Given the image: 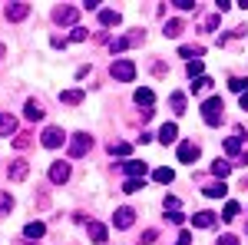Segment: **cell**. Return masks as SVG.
<instances>
[{"label":"cell","instance_id":"6da1fadb","mask_svg":"<svg viewBox=\"0 0 248 245\" xmlns=\"http://www.w3.org/2000/svg\"><path fill=\"white\" fill-rule=\"evenodd\" d=\"M222 113H225L222 96H209V99L202 103V119H205L209 126H218V123H222Z\"/></svg>","mask_w":248,"mask_h":245},{"label":"cell","instance_id":"7a4b0ae2","mask_svg":"<svg viewBox=\"0 0 248 245\" xmlns=\"http://www.w3.org/2000/svg\"><path fill=\"white\" fill-rule=\"evenodd\" d=\"M109 73H113V80H119V83H133L136 80V63L133 60H116L113 66H109Z\"/></svg>","mask_w":248,"mask_h":245},{"label":"cell","instance_id":"3957f363","mask_svg":"<svg viewBox=\"0 0 248 245\" xmlns=\"http://www.w3.org/2000/svg\"><path fill=\"white\" fill-rule=\"evenodd\" d=\"M93 146V139H90V132H77V136H70V156L79 159V156H86Z\"/></svg>","mask_w":248,"mask_h":245},{"label":"cell","instance_id":"277c9868","mask_svg":"<svg viewBox=\"0 0 248 245\" xmlns=\"http://www.w3.org/2000/svg\"><path fill=\"white\" fill-rule=\"evenodd\" d=\"M63 143H66V136H63V130H60V126L43 130V146H46V149H60Z\"/></svg>","mask_w":248,"mask_h":245},{"label":"cell","instance_id":"5b68a950","mask_svg":"<svg viewBox=\"0 0 248 245\" xmlns=\"http://www.w3.org/2000/svg\"><path fill=\"white\" fill-rule=\"evenodd\" d=\"M3 14H7V20H10V23L27 20V17H30V3H7V10H3Z\"/></svg>","mask_w":248,"mask_h":245},{"label":"cell","instance_id":"8992f818","mask_svg":"<svg viewBox=\"0 0 248 245\" xmlns=\"http://www.w3.org/2000/svg\"><path fill=\"white\" fill-rule=\"evenodd\" d=\"M70 179V163H50V182L63 186Z\"/></svg>","mask_w":248,"mask_h":245},{"label":"cell","instance_id":"52a82bcc","mask_svg":"<svg viewBox=\"0 0 248 245\" xmlns=\"http://www.w3.org/2000/svg\"><path fill=\"white\" fill-rule=\"evenodd\" d=\"M27 176H30V163H27V159H14V163H10V179H14V182H23Z\"/></svg>","mask_w":248,"mask_h":245},{"label":"cell","instance_id":"ba28073f","mask_svg":"<svg viewBox=\"0 0 248 245\" xmlns=\"http://www.w3.org/2000/svg\"><path fill=\"white\" fill-rule=\"evenodd\" d=\"M136 43H142V33H136V37H116L113 43H109V50H113V53H123V50H129Z\"/></svg>","mask_w":248,"mask_h":245},{"label":"cell","instance_id":"9c48e42d","mask_svg":"<svg viewBox=\"0 0 248 245\" xmlns=\"http://www.w3.org/2000/svg\"><path fill=\"white\" fill-rule=\"evenodd\" d=\"M133 219H136V212H133V209H126V206H123V209H116L113 226H116V229H129V226H133Z\"/></svg>","mask_w":248,"mask_h":245},{"label":"cell","instance_id":"30bf717a","mask_svg":"<svg viewBox=\"0 0 248 245\" xmlns=\"http://www.w3.org/2000/svg\"><path fill=\"white\" fill-rule=\"evenodd\" d=\"M77 17H79L77 7H57V10H53V20H57V23H77Z\"/></svg>","mask_w":248,"mask_h":245},{"label":"cell","instance_id":"8fae6325","mask_svg":"<svg viewBox=\"0 0 248 245\" xmlns=\"http://www.w3.org/2000/svg\"><path fill=\"white\" fill-rule=\"evenodd\" d=\"M199 159V146L195 143H179V163H195Z\"/></svg>","mask_w":248,"mask_h":245},{"label":"cell","instance_id":"7c38bea8","mask_svg":"<svg viewBox=\"0 0 248 245\" xmlns=\"http://www.w3.org/2000/svg\"><path fill=\"white\" fill-rule=\"evenodd\" d=\"M123 169L129 172V179H146V172H149V166H146V163H139V159H129V163H126Z\"/></svg>","mask_w":248,"mask_h":245},{"label":"cell","instance_id":"4fadbf2b","mask_svg":"<svg viewBox=\"0 0 248 245\" xmlns=\"http://www.w3.org/2000/svg\"><path fill=\"white\" fill-rule=\"evenodd\" d=\"M23 113H27V119H30V123H40V119H43V106H40L37 99H27V110H23Z\"/></svg>","mask_w":248,"mask_h":245},{"label":"cell","instance_id":"5bb4252c","mask_svg":"<svg viewBox=\"0 0 248 245\" xmlns=\"http://www.w3.org/2000/svg\"><path fill=\"white\" fill-rule=\"evenodd\" d=\"M175 139H179V126H175V123H166V126L159 130V143L169 146V143H175Z\"/></svg>","mask_w":248,"mask_h":245},{"label":"cell","instance_id":"9a60e30c","mask_svg":"<svg viewBox=\"0 0 248 245\" xmlns=\"http://www.w3.org/2000/svg\"><path fill=\"white\" fill-rule=\"evenodd\" d=\"M60 103H66V106H79V103H83V90H63V93H60Z\"/></svg>","mask_w":248,"mask_h":245},{"label":"cell","instance_id":"2e32d148","mask_svg":"<svg viewBox=\"0 0 248 245\" xmlns=\"http://www.w3.org/2000/svg\"><path fill=\"white\" fill-rule=\"evenodd\" d=\"M106 235H109V232H106V226H103V222H90V239H93L96 245L106 242Z\"/></svg>","mask_w":248,"mask_h":245},{"label":"cell","instance_id":"e0dca14e","mask_svg":"<svg viewBox=\"0 0 248 245\" xmlns=\"http://www.w3.org/2000/svg\"><path fill=\"white\" fill-rule=\"evenodd\" d=\"M10 132H17V119L10 113H0V136H10Z\"/></svg>","mask_w":248,"mask_h":245},{"label":"cell","instance_id":"ac0fdd59","mask_svg":"<svg viewBox=\"0 0 248 245\" xmlns=\"http://www.w3.org/2000/svg\"><path fill=\"white\" fill-rule=\"evenodd\" d=\"M202 192H205L209 199H225V196H229V189H225V182H212V186H205Z\"/></svg>","mask_w":248,"mask_h":245},{"label":"cell","instance_id":"d6986e66","mask_svg":"<svg viewBox=\"0 0 248 245\" xmlns=\"http://www.w3.org/2000/svg\"><path fill=\"white\" fill-rule=\"evenodd\" d=\"M229 172H232V163H229V159H215V163H212V176H218V179H225Z\"/></svg>","mask_w":248,"mask_h":245},{"label":"cell","instance_id":"ffe728a7","mask_svg":"<svg viewBox=\"0 0 248 245\" xmlns=\"http://www.w3.org/2000/svg\"><path fill=\"white\" fill-rule=\"evenodd\" d=\"M192 222H195V229H212L215 226V215H212V212H195Z\"/></svg>","mask_w":248,"mask_h":245},{"label":"cell","instance_id":"44dd1931","mask_svg":"<svg viewBox=\"0 0 248 245\" xmlns=\"http://www.w3.org/2000/svg\"><path fill=\"white\" fill-rule=\"evenodd\" d=\"M43 232H46L43 222H27V229H23V235H27V239H43Z\"/></svg>","mask_w":248,"mask_h":245},{"label":"cell","instance_id":"7402d4cb","mask_svg":"<svg viewBox=\"0 0 248 245\" xmlns=\"http://www.w3.org/2000/svg\"><path fill=\"white\" fill-rule=\"evenodd\" d=\"M119 10H99V23H103V27H116V23H119Z\"/></svg>","mask_w":248,"mask_h":245},{"label":"cell","instance_id":"603a6c76","mask_svg":"<svg viewBox=\"0 0 248 245\" xmlns=\"http://www.w3.org/2000/svg\"><path fill=\"white\" fill-rule=\"evenodd\" d=\"M153 179H155V182H162V186H169L172 179H175V172L162 166V169H155V172H153Z\"/></svg>","mask_w":248,"mask_h":245},{"label":"cell","instance_id":"cb8c5ba5","mask_svg":"<svg viewBox=\"0 0 248 245\" xmlns=\"http://www.w3.org/2000/svg\"><path fill=\"white\" fill-rule=\"evenodd\" d=\"M153 90H136V103H139V106H146V110H149V106H153Z\"/></svg>","mask_w":248,"mask_h":245},{"label":"cell","instance_id":"d4e9b609","mask_svg":"<svg viewBox=\"0 0 248 245\" xmlns=\"http://www.w3.org/2000/svg\"><path fill=\"white\" fill-rule=\"evenodd\" d=\"M225 152H232V156H242V136H232V139H225Z\"/></svg>","mask_w":248,"mask_h":245},{"label":"cell","instance_id":"484cf974","mask_svg":"<svg viewBox=\"0 0 248 245\" xmlns=\"http://www.w3.org/2000/svg\"><path fill=\"white\" fill-rule=\"evenodd\" d=\"M10 209H14V196L10 192H0V215H10Z\"/></svg>","mask_w":248,"mask_h":245},{"label":"cell","instance_id":"4316f807","mask_svg":"<svg viewBox=\"0 0 248 245\" xmlns=\"http://www.w3.org/2000/svg\"><path fill=\"white\" fill-rule=\"evenodd\" d=\"M229 90H232V93H238V96H242V93H248V80H242V76H235V80L229 83Z\"/></svg>","mask_w":248,"mask_h":245},{"label":"cell","instance_id":"83f0119b","mask_svg":"<svg viewBox=\"0 0 248 245\" xmlns=\"http://www.w3.org/2000/svg\"><path fill=\"white\" fill-rule=\"evenodd\" d=\"M179 53H182V57H189V63H192V57L199 60V57H202V53H205V47H182Z\"/></svg>","mask_w":248,"mask_h":245},{"label":"cell","instance_id":"f1b7e54d","mask_svg":"<svg viewBox=\"0 0 248 245\" xmlns=\"http://www.w3.org/2000/svg\"><path fill=\"white\" fill-rule=\"evenodd\" d=\"M235 215H238V202H225V209H222V219H225V222H232Z\"/></svg>","mask_w":248,"mask_h":245},{"label":"cell","instance_id":"f546056e","mask_svg":"<svg viewBox=\"0 0 248 245\" xmlns=\"http://www.w3.org/2000/svg\"><path fill=\"white\" fill-rule=\"evenodd\" d=\"M182 33V20H169L166 23V37H179Z\"/></svg>","mask_w":248,"mask_h":245},{"label":"cell","instance_id":"4dcf8cb0","mask_svg":"<svg viewBox=\"0 0 248 245\" xmlns=\"http://www.w3.org/2000/svg\"><path fill=\"white\" fill-rule=\"evenodd\" d=\"M169 103H172V110H175V113H182V110H186V96H182V93H172Z\"/></svg>","mask_w":248,"mask_h":245},{"label":"cell","instance_id":"1f68e13d","mask_svg":"<svg viewBox=\"0 0 248 245\" xmlns=\"http://www.w3.org/2000/svg\"><path fill=\"white\" fill-rule=\"evenodd\" d=\"M186 70H189V76L195 80V76H202V70H205V63H202V60H192V63L186 66Z\"/></svg>","mask_w":248,"mask_h":245},{"label":"cell","instance_id":"d6a6232c","mask_svg":"<svg viewBox=\"0 0 248 245\" xmlns=\"http://www.w3.org/2000/svg\"><path fill=\"white\" fill-rule=\"evenodd\" d=\"M209 86H212V80H209V76H199V80H195V86H192V93H205Z\"/></svg>","mask_w":248,"mask_h":245},{"label":"cell","instance_id":"836d02e7","mask_svg":"<svg viewBox=\"0 0 248 245\" xmlns=\"http://www.w3.org/2000/svg\"><path fill=\"white\" fill-rule=\"evenodd\" d=\"M30 139H33L30 132H17V139H14V146H17V149H27V146H30Z\"/></svg>","mask_w":248,"mask_h":245},{"label":"cell","instance_id":"e575fe53","mask_svg":"<svg viewBox=\"0 0 248 245\" xmlns=\"http://www.w3.org/2000/svg\"><path fill=\"white\" fill-rule=\"evenodd\" d=\"M109 152H113V156H129V143H113Z\"/></svg>","mask_w":248,"mask_h":245},{"label":"cell","instance_id":"d590c367","mask_svg":"<svg viewBox=\"0 0 248 245\" xmlns=\"http://www.w3.org/2000/svg\"><path fill=\"white\" fill-rule=\"evenodd\" d=\"M70 40H73V43H83V40H90V30H83V27H77V30L70 33Z\"/></svg>","mask_w":248,"mask_h":245},{"label":"cell","instance_id":"8d00e7d4","mask_svg":"<svg viewBox=\"0 0 248 245\" xmlns=\"http://www.w3.org/2000/svg\"><path fill=\"white\" fill-rule=\"evenodd\" d=\"M142 182H146V179H129V182H126V192H129V196H133V192H139V189H142Z\"/></svg>","mask_w":248,"mask_h":245},{"label":"cell","instance_id":"74e56055","mask_svg":"<svg viewBox=\"0 0 248 245\" xmlns=\"http://www.w3.org/2000/svg\"><path fill=\"white\" fill-rule=\"evenodd\" d=\"M162 206H166V212H179V199H175V196H166Z\"/></svg>","mask_w":248,"mask_h":245},{"label":"cell","instance_id":"f35d334b","mask_svg":"<svg viewBox=\"0 0 248 245\" xmlns=\"http://www.w3.org/2000/svg\"><path fill=\"white\" fill-rule=\"evenodd\" d=\"M172 7H179V10H195V0H175Z\"/></svg>","mask_w":248,"mask_h":245},{"label":"cell","instance_id":"ab89813d","mask_svg":"<svg viewBox=\"0 0 248 245\" xmlns=\"http://www.w3.org/2000/svg\"><path fill=\"white\" fill-rule=\"evenodd\" d=\"M166 219H169L172 226H182V222H186V219H182V212H166Z\"/></svg>","mask_w":248,"mask_h":245},{"label":"cell","instance_id":"60d3db41","mask_svg":"<svg viewBox=\"0 0 248 245\" xmlns=\"http://www.w3.org/2000/svg\"><path fill=\"white\" fill-rule=\"evenodd\" d=\"M149 242H155V229H146L142 232V245H149Z\"/></svg>","mask_w":248,"mask_h":245},{"label":"cell","instance_id":"b9f144b4","mask_svg":"<svg viewBox=\"0 0 248 245\" xmlns=\"http://www.w3.org/2000/svg\"><path fill=\"white\" fill-rule=\"evenodd\" d=\"M175 245H192V235H189V232H179V239H175Z\"/></svg>","mask_w":248,"mask_h":245},{"label":"cell","instance_id":"7bdbcfd3","mask_svg":"<svg viewBox=\"0 0 248 245\" xmlns=\"http://www.w3.org/2000/svg\"><path fill=\"white\" fill-rule=\"evenodd\" d=\"M215 245H238V239H235V235H222Z\"/></svg>","mask_w":248,"mask_h":245},{"label":"cell","instance_id":"ee69618b","mask_svg":"<svg viewBox=\"0 0 248 245\" xmlns=\"http://www.w3.org/2000/svg\"><path fill=\"white\" fill-rule=\"evenodd\" d=\"M205 27H209V30H215V27H218V14H212V17L205 20Z\"/></svg>","mask_w":248,"mask_h":245},{"label":"cell","instance_id":"f6af8a7d","mask_svg":"<svg viewBox=\"0 0 248 245\" xmlns=\"http://www.w3.org/2000/svg\"><path fill=\"white\" fill-rule=\"evenodd\" d=\"M238 103H242V110L248 113V93H242V96H238Z\"/></svg>","mask_w":248,"mask_h":245},{"label":"cell","instance_id":"bcb514c9","mask_svg":"<svg viewBox=\"0 0 248 245\" xmlns=\"http://www.w3.org/2000/svg\"><path fill=\"white\" fill-rule=\"evenodd\" d=\"M0 57H3V47H0Z\"/></svg>","mask_w":248,"mask_h":245}]
</instances>
